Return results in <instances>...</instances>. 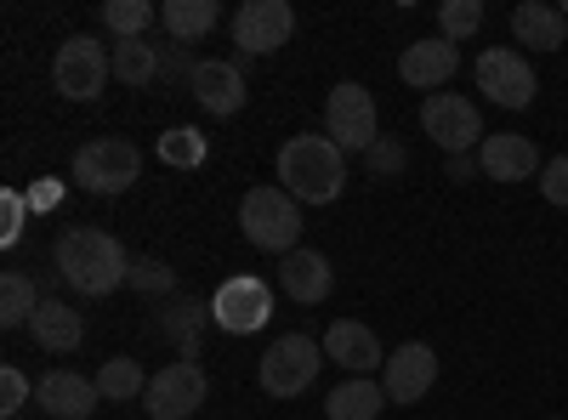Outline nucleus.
<instances>
[{
	"label": "nucleus",
	"instance_id": "31",
	"mask_svg": "<svg viewBox=\"0 0 568 420\" xmlns=\"http://www.w3.org/2000/svg\"><path fill=\"white\" fill-rule=\"evenodd\" d=\"M125 285H131V290H149V296H165V290L176 285V273H171L165 262H154V256H131Z\"/></svg>",
	"mask_w": 568,
	"mask_h": 420
},
{
	"label": "nucleus",
	"instance_id": "27",
	"mask_svg": "<svg viewBox=\"0 0 568 420\" xmlns=\"http://www.w3.org/2000/svg\"><path fill=\"white\" fill-rule=\"evenodd\" d=\"M98 392L109 398V403H131V398H142L149 392V376H142V363L136 358H109L103 369H98Z\"/></svg>",
	"mask_w": 568,
	"mask_h": 420
},
{
	"label": "nucleus",
	"instance_id": "1",
	"mask_svg": "<svg viewBox=\"0 0 568 420\" xmlns=\"http://www.w3.org/2000/svg\"><path fill=\"white\" fill-rule=\"evenodd\" d=\"M278 188L296 205H336L347 188V154L329 136L302 131L278 148Z\"/></svg>",
	"mask_w": 568,
	"mask_h": 420
},
{
	"label": "nucleus",
	"instance_id": "13",
	"mask_svg": "<svg viewBox=\"0 0 568 420\" xmlns=\"http://www.w3.org/2000/svg\"><path fill=\"white\" fill-rule=\"evenodd\" d=\"M433 381H438V352L426 347V341H404L393 358H387V369H382V387H387V403H420L426 392H433Z\"/></svg>",
	"mask_w": 568,
	"mask_h": 420
},
{
	"label": "nucleus",
	"instance_id": "12",
	"mask_svg": "<svg viewBox=\"0 0 568 420\" xmlns=\"http://www.w3.org/2000/svg\"><path fill=\"white\" fill-rule=\"evenodd\" d=\"M291 34H296L291 0H245V7L233 12V45L251 58H273L278 45H291Z\"/></svg>",
	"mask_w": 568,
	"mask_h": 420
},
{
	"label": "nucleus",
	"instance_id": "19",
	"mask_svg": "<svg viewBox=\"0 0 568 420\" xmlns=\"http://www.w3.org/2000/svg\"><path fill=\"white\" fill-rule=\"evenodd\" d=\"M278 285H284V296H291V301L313 307V301L329 296L336 273H329V256L324 250H291V256L278 262Z\"/></svg>",
	"mask_w": 568,
	"mask_h": 420
},
{
	"label": "nucleus",
	"instance_id": "8",
	"mask_svg": "<svg viewBox=\"0 0 568 420\" xmlns=\"http://www.w3.org/2000/svg\"><path fill=\"white\" fill-rule=\"evenodd\" d=\"M420 131L433 136L449 160L466 154V148H484V114L471 98H460V91H433V98L420 103Z\"/></svg>",
	"mask_w": 568,
	"mask_h": 420
},
{
	"label": "nucleus",
	"instance_id": "34",
	"mask_svg": "<svg viewBox=\"0 0 568 420\" xmlns=\"http://www.w3.org/2000/svg\"><path fill=\"white\" fill-rule=\"evenodd\" d=\"M540 194H546V205H568V154L540 165Z\"/></svg>",
	"mask_w": 568,
	"mask_h": 420
},
{
	"label": "nucleus",
	"instance_id": "33",
	"mask_svg": "<svg viewBox=\"0 0 568 420\" xmlns=\"http://www.w3.org/2000/svg\"><path fill=\"white\" fill-rule=\"evenodd\" d=\"M23 403H29V376H23L18 363H7V369H0V414L12 420Z\"/></svg>",
	"mask_w": 568,
	"mask_h": 420
},
{
	"label": "nucleus",
	"instance_id": "35",
	"mask_svg": "<svg viewBox=\"0 0 568 420\" xmlns=\"http://www.w3.org/2000/svg\"><path fill=\"white\" fill-rule=\"evenodd\" d=\"M23 205H29V199L12 194V188L0 194V211H7V227H0V239H7V245H18V233H23Z\"/></svg>",
	"mask_w": 568,
	"mask_h": 420
},
{
	"label": "nucleus",
	"instance_id": "25",
	"mask_svg": "<svg viewBox=\"0 0 568 420\" xmlns=\"http://www.w3.org/2000/svg\"><path fill=\"white\" fill-rule=\"evenodd\" d=\"M160 23H165L171 40L194 45V40H205V34L216 29V0H165V7H160Z\"/></svg>",
	"mask_w": 568,
	"mask_h": 420
},
{
	"label": "nucleus",
	"instance_id": "23",
	"mask_svg": "<svg viewBox=\"0 0 568 420\" xmlns=\"http://www.w3.org/2000/svg\"><path fill=\"white\" fill-rule=\"evenodd\" d=\"M114 80H125L131 91L165 80V45H154L149 34L142 40H114Z\"/></svg>",
	"mask_w": 568,
	"mask_h": 420
},
{
	"label": "nucleus",
	"instance_id": "16",
	"mask_svg": "<svg viewBox=\"0 0 568 420\" xmlns=\"http://www.w3.org/2000/svg\"><path fill=\"white\" fill-rule=\"evenodd\" d=\"M34 403L58 420H91L103 403L98 392V376H80V369H45L40 387H34Z\"/></svg>",
	"mask_w": 568,
	"mask_h": 420
},
{
	"label": "nucleus",
	"instance_id": "2",
	"mask_svg": "<svg viewBox=\"0 0 568 420\" xmlns=\"http://www.w3.org/2000/svg\"><path fill=\"white\" fill-rule=\"evenodd\" d=\"M52 262L63 273V285L80 290V296H114L125 285V273H131L125 245L103 227H69L58 239V250H52Z\"/></svg>",
	"mask_w": 568,
	"mask_h": 420
},
{
	"label": "nucleus",
	"instance_id": "3",
	"mask_svg": "<svg viewBox=\"0 0 568 420\" xmlns=\"http://www.w3.org/2000/svg\"><path fill=\"white\" fill-rule=\"evenodd\" d=\"M240 227L256 250H273L278 262L291 250H302V205L284 188H251L240 199Z\"/></svg>",
	"mask_w": 568,
	"mask_h": 420
},
{
	"label": "nucleus",
	"instance_id": "7",
	"mask_svg": "<svg viewBox=\"0 0 568 420\" xmlns=\"http://www.w3.org/2000/svg\"><path fill=\"white\" fill-rule=\"evenodd\" d=\"M273 318V285L256 273H233L216 285L211 296V324L222 336H256L262 324Z\"/></svg>",
	"mask_w": 568,
	"mask_h": 420
},
{
	"label": "nucleus",
	"instance_id": "6",
	"mask_svg": "<svg viewBox=\"0 0 568 420\" xmlns=\"http://www.w3.org/2000/svg\"><path fill=\"white\" fill-rule=\"evenodd\" d=\"M109 74H114V52H103L91 34H69L58 45V58H52V85L69 103H98Z\"/></svg>",
	"mask_w": 568,
	"mask_h": 420
},
{
	"label": "nucleus",
	"instance_id": "26",
	"mask_svg": "<svg viewBox=\"0 0 568 420\" xmlns=\"http://www.w3.org/2000/svg\"><path fill=\"white\" fill-rule=\"evenodd\" d=\"M40 290H34V278L29 273H0V324H7V330H29V318L40 313Z\"/></svg>",
	"mask_w": 568,
	"mask_h": 420
},
{
	"label": "nucleus",
	"instance_id": "36",
	"mask_svg": "<svg viewBox=\"0 0 568 420\" xmlns=\"http://www.w3.org/2000/svg\"><path fill=\"white\" fill-rule=\"evenodd\" d=\"M471 171H478V160H471V154H455V160H449V176H455V182H466Z\"/></svg>",
	"mask_w": 568,
	"mask_h": 420
},
{
	"label": "nucleus",
	"instance_id": "37",
	"mask_svg": "<svg viewBox=\"0 0 568 420\" xmlns=\"http://www.w3.org/2000/svg\"><path fill=\"white\" fill-rule=\"evenodd\" d=\"M29 205H34V211H45V205H58V188H34V194H29Z\"/></svg>",
	"mask_w": 568,
	"mask_h": 420
},
{
	"label": "nucleus",
	"instance_id": "10",
	"mask_svg": "<svg viewBox=\"0 0 568 420\" xmlns=\"http://www.w3.org/2000/svg\"><path fill=\"white\" fill-rule=\"evenodd\" d=\"M478 91L495 109H529L540 80H535L529 58L517 52V45H489V52L478 58Z\"/></svg>",
	"mask_w": 568,
	"mask_h": 420
},
{
	"label": "nucleus",
	"instance_id": "32",
	"mask_svg": "<svg viewBox=\"0 0 568 420\" xmlns=\"http://www.w3.org/2000/svg\"><path fill=\"white\" fill-rule=\"evenodd\" d=\"M409 165V154H404V143L398 136H382V143H375L369 154H364V171L375 176V182H387V176H398Z\"/></svg>",
	"mask_w": 568,
	"mask_h": 420
},
{
	"label": "nucleus",
	"instance_id": "21",
	"mask_svg": "<svg viewBox=\"0 0 568 420\" xmlns=\"http://www.w3.org/2000/svg\"><path fill=\"white\" fill-rule=\"evenodd\" d=\"M511 34H517V45L557 52V45L568 40V18H562L557 7H546V0H524V7L511 12Z\"/></svg>",
	"mask_w": 568,
	"mask_h": 420
},
{
	"label": "nucleus",
	"instance_id": "18",
	"mask_svg": "<svg viewBox=\"0 0 568 420\" xmlns=\"http://www.w3.org/2000/svg\"><path fill=\"white\" fill-rule=\"evenodd\" d=\"M478 171H484L489 182H529V176L540 171L535 136H524V131H489L484 148H478Z\"/></svg>",
	"mask_w": 568,
	"mask_h": 420
},
{
	"label": "nucleus",
	"instance_id": "29",
	"mask_svg": "<svg viewBox=\"0 0 568 420\" xmlns=\"http://www.w3.org/2000/svg\"><path fill=\"white\" fill-rule=\"evenodd\" d=\"M160 160L176 165V171H200V165H205V136H200L194 125L165 131V136H160Z\"/></svg>",
	"mask_w": 568,
	"mask_h": 420
},
{
	"label": "nucleus",
	"instance_id": "15",
	"mask_svg": "<svg viewBox=\"0 0 568 420\" xmlns=\"http://www.w3.org/2000/svg\"><path fill=\"white\" fill-rule=\"evenodd\" d=\"M187 91H194V103H200L205 114H216V120L240 114V109H245V98H251L245 69L233 63V58H205V63L194 69V80H187Z\"/></svg>",
	"mask_w": 568,
	"mask_h": 420
},
{
	"label": "nucleus",
	"instance_id": "20",
	"mask_svg": "<svg viewBox=\"0 0 568 420\" xmlns=\"http://www.w3.org/2000/svg\"><path fill=\"white\" fill-rule=\"evenodd\" d=\"M29 336H34V347H40V352H74V347L85 341V318H80L69 301L45 296V301H40V313L29 318Z\"/></svg>",
	"mask_w": 568,
	"mask_h": 420
},
{
	"label": "nucleus",
	"instance_id": "17",
	"mask_svg": "<svg viewBox=\"0 0 568 420\" xmlns=\"http://www.w3.org/2000/svg\"><path fill=\"white\" fill-rule=\"evenodd\" d=\"M324 358L329 363H342L347 376H369V369H387V352H382V341H375V330L369 324H358V318H336L324 330Z\"/></svg>",
	"mask_w": 568,
	"mask_h": 420
},
{
	"label": "nucleus",
	"instance_id": "38",
	"mask_svg": "<svg viewBox=\"0 0 568 420\" xmlns=\"http://www.w3.org/2000/svg\"><path fill=\"white\" fill-rule=\"evenodd\" d=\"M557 12H562V18H568V0H562V7H557Z\"/></svg>",
	"mask_w": 568,
	"mask_h": 420
},
{
	"label": "nucleus",
	"instance_id": "22",
	"mask_svg": "<svg viewBox=\"0 0 568 420\" xmlns=\"http://www.w3.org/2000/svg\"><path fill=\"white\" fill-rule=\"evenodd\" d=\"M382 409H387V387L369 381V376H347L336 392L324 398V414L329 420H375Z\"/></svg>",
	"mask_w": 568,
	"mask_h": 420
},
{
	"label": "nucleus",
	"instance_id": "24",
	"mask_svg": "<svg viewBox=\"0 0 568 420\" xmlns=\"http://www.w3.org/2000/svg\"><path fill=\"white\" fill-rule=\"evenodd\" d=\"M211 324V301H187V296H176L165 313H160V330L176 341V352L187 358V363H200V330Z\"/></svg>",
	"mask_w": 568,
	"mask_h": 420
},
{
	"label": "nucleus",
	"instance_id": "30",
	"mask_svg": "<svg viewBox=\"0 0 568 420\" xmlns=\"http://www.w3.org/2000/svg\"><path fill=\"white\" fill-rule=\"evenodd\" d=\"M484 29V0H444L438 7V34L444 40H471Z\"/></svg>",
	"mask_w": 568,
	"mask_h": 420
},
{
	"label": "nucleus",
	"instance_id": "11",
	"mask_svg": "<svg viewBox=\"0 0 568 420\" xmlns=\"http://www.w3.org/2000/svg\"><path fill=\"white\" fill-rule=\"evenodd\" d=\"M205 369L200 363H165L160 376H149V392H142V409H149L154 420H187V414H200L205 409Z\"/></svg>",
	"mask_w": 568,
	"mask_h": 420
},
{
	"label": "nucleus",
	"instance_id": "28",
	"mask_svg": "<svg viewBox=\"0 0 568 420\" xmlns=\"http://www.w3.org/2000/svg\"><path fill=\"white\" fill-rule=\"evenodd\" d=\"M154 7H149V0H103V23L114 29V40H142V34H149L154 29Z\"/></svg>",
	"mask_w": 568,
	"mask_h": 420
},
{
	"label": "nucleus",
	"instance_id": "5",
	"mask_svg": "<svg viewBox=\"0 0 568 420\" xmlns=\"http://www.w3.org/2000/svg\"><path fill=\"white\" fill-rule=\"evenodd\" d=\"M318 369H324V347L313 336H278L256 363V381L267 398H302L318 381Z\"/></svg>",
	"mask_w": 568,
	"mask_h": 420
},
{
	"label": "nucleus",
	"instance_id": "14",
	"mask_svg": "<svg viewBox=\"0 0 568 420\" xmlns=\"http://www.w3.org/2000/svg\"><path fill=\"white\" fill-rule=\"evenodd\" d=\"M455 74H460V45L444 40V34L404 45V58H398V80L415 85V91H426V98H433V91H444Z\"/></svg>",
	"mask_w": 568,
	"mask_h": 420
},
{
	"label": "nucleus",
	"instance_id": "4",
	"mask_svg": "<svg viewBox=\"0 0 568 420\" xmlns=\"http://www.w3.org/2000/svg\"><path fill=\"white\" fill-rule=\"evenodd\" d=\"M324 136L342 154H369L375 143H382V114H375L369 85L342 80L336 91H329V98H324Z\"/></svg>",
	"mask_w": 568,
	"mask_h": 420
},
{
	"label": "nucleus",
	"instance_id": "9",
	"mask_svg": "<svg viewBox=\"0 0 568 420\" xmlns=\"http://www.w3.org/2000/svg\"><path fill=\"white\" fill-rule=\"evenodd\" d=\"M142 171V154L125 143V136H98L74 154V182L85 194H125Z\"/></svg>",
	"mask_w": 568,
	"mask_h": 420
}]
</instances>
